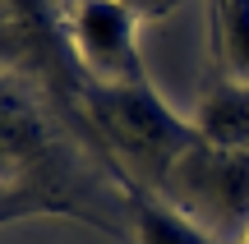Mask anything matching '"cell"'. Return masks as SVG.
<instances>
[{
  "label": "cell",
  "instance_id": "obj_1",
  "mask_svg": "<svg viewBox=\"0 0 249 244\" xmlns=\"http://www.w3.org/2000/svg\"><path fill=\"white\" fill-rule=\"evenodd\" d=\"M79 111L88 120L92 143L102 147L107 166L116 171V180L148 184L157 194L166 184V175L176 171V162L203 138L198 125L180 120L148 79L143 83H92V79H83Z\"/></svg>",
  "mask_w": 249,
  "mask_h": 244
},
{
  "label": "cell",
  "instance_id": "obj_2",
  "mask_svg": "<svg viewBox=\"0 0 249 244\" xmlns=\"http://www.w3.org/2000/svg\"><path fill=\"white\" fill-rule=\"evenodd\" d=\"M60 180L65 166L37 101L0 83V198L18 203L23 212H74Z\"/></svg>",
  "mask_w": 249,
  "mask_h": 244
},
{
  "label": "cell",
  "instance_id": "obj_3",
  "mask_svg": "<svg viewBox=\"0 0 249 244\" xmlns=\"http://www.w3.org/2000/svg\"><path fill=\"white\" fill-rule=\"evenodd\" d=\"M161 194L194 221H203L213 235L231 230H240V240L249 235V152L198 138L166 175Z\"/></svg>",
  "mask_w": 249,
  "mask_h": 244
},
{
  "label": "cell",
  "instance_id": "obj_4",
  "mask_svg": "<svg viewBox=\"0 0 249 244\" xmlns=\"http://www.w3.org/2000/svg\"><path fill=\"white\" fill-rule=\"evenodd\" d=\"M139 23L124 0H65V46L92 83H143Z\"/></svg>",
  "mask_w": 249,
  "mask_h": 244
},
{
  "label": "cell",
  "instance_id": "obj_5",
  "mask_svg": "<svg viewBox=\"0 0 249 244\" xmlns=\"http://www.w3.org/2000/svg\"><path fill=\"white\" fill-rule=\"evenodd\" d=\"M116 184L124 194L134 244H222V235H213L203 221H194L185 208H176L166 194L134 184V180H116Z\"/></svg>",
  "mask_w": 249,
  "mask_h": 244
},
{
  "label": "cell",
  "instance_id": "obj_6",
  "mask_svg": "<svg viewBox=\"0 0 249 244\" xmlns=\"http://www.w3.org/2000/svg\"><path fill=\"white\" fill-rule=\"evenodd\" d=\"M198 134L217 147H235V152H249V83H217L213 92L198 106Z\"/></svg>",
  "mask_w": 249,
  "mask_h": 244
},
{
  "label": "cell",
  "instance_id": "obj_7",
  "mask_svg": "<svg viewBox=\"0 0 249 244\" xmlns=\"http://www.w3.org/2000/svg\"><path fill=\"white\" fill-rule=\"evenodd\" d=\"M208 42H213V55L226 69V79L249 83V0H235L208 23Z\"/></svg>",
  "mask_w": 249,
  "mask_h": 244
},
{
  "label": "cell",
  "instance_id": "obj_8",
  "mask_svg": "<svg viewBox=\"0 0 249 244\" xmlns=\"http://www.w3.org/2000/svg\"><path fill=\"white\" fill-rule=\"evenodd\" d=\"M124 5H129L139 18H166L171 9L180 5V0H124Z\"/></svg>",
  "mask_w": 249,
  "mask_h": 244
},
{
  "label": "cell",
  "instance_id": "obj_9",
  "mask_svg": "<svg viewBox=\"0 0 249 244\" xmlns=\"http://www.w3.org/2000/svg\"><path fill=\"white\" fill-rule=\"evenodd\" d=\"M231 5H235V0H208V23H213L222 9H231Z\"/></svg>",
  "mask_w": 249,
  "mask_h": 244
},
{
  "label": "cell",
  "instance_id": "obj_10",
  "mask_svg": "<svg viewBox=\"0 0 249 244\" xmlns=\"http://www.w3.org/2000/svg\"><path fill=\"white\" fill-rule=\"evenodd\" d=\"M240 244H249V235H245V240H240Z\"/></svg>",
  "mask_w": 249,
  "mask_h": 244
}]
</instances>
